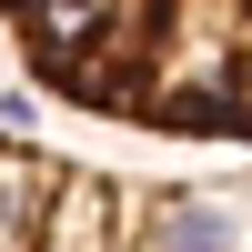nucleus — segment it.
Instances as JSON below:
<instances>
[{
    "label": "nucleus",
    "instance_id": "f257e3e1",
    "mask_svg": "<svg viewBox=\"0 0 252 252\" xmlns=\"http://www.w3.org/2000/svg\"><path fill=\"white\" fill-rule=\"evenodd\" d=\"M51 101L152 141H252V0H0Z\"/></svg>",
    "mask_w": 252,
    "mask_h": 252
},
{
    "label": "nucleus",
    "instance_id": "f03ea898",
    "mask_svg": "<svg viewBox=\"0 0 252 252\" xmlns=\"http://www.w3.org/2000/svg\"><path fill=\"white\" fill-rule=\"evenodd\" d=\"M0 252H252V182H141L0 131Z\"/></svg>",
    "mask_w": 252,
    "mask_h": 252
}]
</instances>
